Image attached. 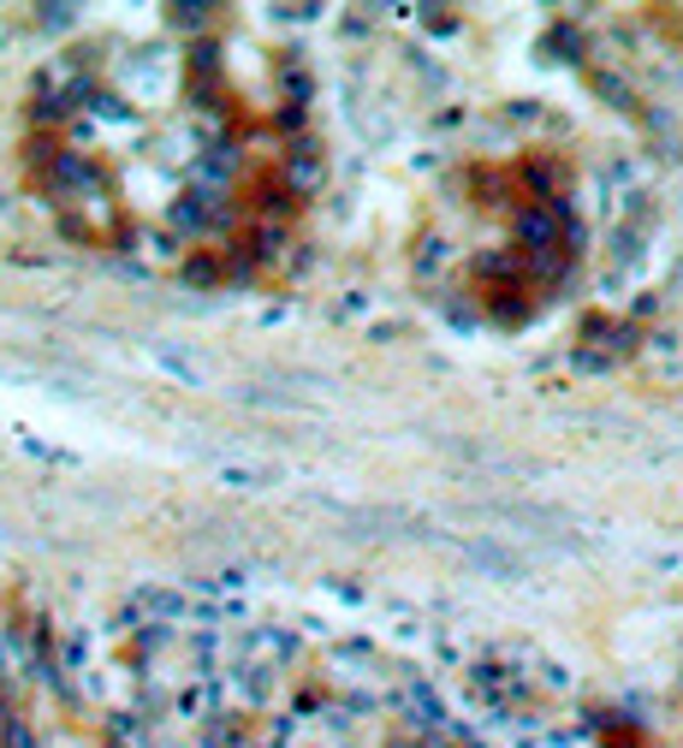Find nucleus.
<instances>
[{
    "instance_id": "obj_1",
    "label": "nucleus",
    "mask_w": 683,
    "mask_h": 748,
    "mask_svg": "<svg viewBox=\"0 0 683 748\" xmlns=\"http://www.w3.org/2000/svg\"><path fill=\"white\" fill-rule=\"evenodd\" d=\"M553 232H559V214H523L517 220V238L523 244H547Z\"/></svg>"
}]
</instances>
